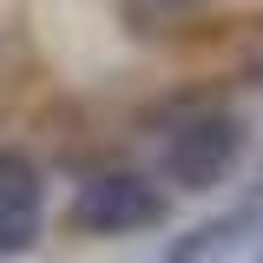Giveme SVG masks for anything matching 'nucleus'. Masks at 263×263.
Masks as SVG:
<instances>
[{"instance_id": "8", "label": "nucleus", "mask_w": 263, "mask_h": 263, "mask_svg": "<svg viewBox=\"0 0 263 263\" xmlns=\"http://www.w3.org/2000/svg\"><path fill=\"white\" fill-rule=\"evenodd\" d=\"M7 79H13V33L0 27V92H7Z\"/></svg>"}, {"instance_id": "10", "label": "nucleus", "mask_w": 263, "mask_h": 263, "mask_svg": "<svg viewBox=\"0 0 263 263\" xmlns=\"http://www.w3.org/2000/svg\"><path fill=\"white\" fill-rule=\"evenodd\" d=\"M250 263H263V250H257V257H250Z\"/></svg>"}, {"instance_id": "6", "label": "nucleus", "mask_w": 263, "mask_h": 263, "mask_svg": "<svg viewBox=\"0 0 263 263\" xmlns=\"http://www.w3.org/2000/svg\"><path fill=\"white\" fill-rule=\"evenodd\" d=\"M46 243V211H20V204H0V263H20Z\"/></svg>"}, {"instance_id": "2", "label": "nucleus", "mask_w": 263, "mask_h": 263, "mask_svg": "<svg viewBox=\"0 0 263 263\" xmlns=\"http://www.w3.org/2000/svg\"><path fill=\"white\" fill-rule=\"evenodd\" d=\"M171 217H178V197L138 158H105V164L72 171V191H66V211H60L66 237H86V243L152 237V230H171Z\"/></svg>"}, {"instance_id": "1", "label": "nucleus", "mask_w": 263, "mask_h": 263, "mask_svg": "<svg viewBox=\"0 0 263 263\" xmlns=\"http://www.w3.org/2000/svg\"><path fill=\"white\" fill-rule=\"evenodd\" d=\"M132 138L145 145V171L171 197H211L250 158V112L211 86H171L132 112Z\"/></svg>"}, {"instance_id": "3", "label": "nucleus", "mask_w": 263, "mask_h": 263, "mask_svg": "<svg viewBox=\"0 0 263 263\" xmlns=\"http://www.w3.org/2000/svg\"><path fill=\"white\" fill-rule=\"evenodd\" d=\"M257 224H263V204L237 197V204H224V211H211V217H197V224L171 230L164 250H158V263H217L224 250H237Z\"/></svg>"}, {"instance_id": "7", "label": "nucleus", "mask_w": 263, "mask_h": 263, "mask_svg": "<svg viewBox=\"0 0 263 263\" xmlns=\"http://www.w3.org/2000/svg\"><path fill=\"white\" fill-rule=\"evenodd\" d=\"M243 86H257V92H263V40L250 46V60H243Z\"/></svg>"}, {"instance_id": "4", "label": "nucleus", "mask_w": 263, "mask_h": 263, "mask_svg": "<svg viewBox=\"0 0 263 263\" xmlns=\"http://www.w3.org/2000/svg\"><path fill=\"white\" fill-rule=\"evenodd\" d=\"M217 7H224V0H112L119 27L138 33V40H184V33L211 27Z\"/></svg>"}, {"instance_id": "9", "label": "nucleus", "mask_w": 263, "mask_h": 263, "mask_svg": "<svg viewBox=\"0 0 263 263\" xmlns=\"http://www.w3.org/2000/svg\"><path fill=\"white\" fill-rule=\"evenodd\" d=\"M243 197H250V204H263V171L250 178V191H243Z\"/></svg>"}, {"instance_id": "5", "label": "nucleus", "mask_w": 263, "mask_h": 263, "mask_svg": "<svg viewBox=\"0 0 263 263\" xmlns=\"http://www.w3.org/2000/svg\"><path fill=\"white\" fill-rule=\"evenodd\" d=\"M46 197H53V164L20 138H0V204L46 211Z\"/></svg>"}]
</instances>
